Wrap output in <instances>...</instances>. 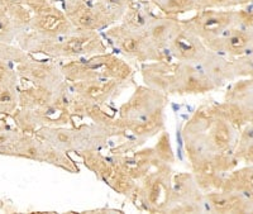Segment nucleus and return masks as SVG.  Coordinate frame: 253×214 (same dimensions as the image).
Segmentation results:
<instances>
[{"instance_id": "9b49d317", "label": "nucleus", "mask_w": 253, "mask_h": 214, "mask_svg": "<svg viewBox=\"0 0 253 214\" xmlns=\"http://www.w3.org/2000/svg\"><path fill=\"white\" fill-rule=\"evenodd\" d=\"M200 64H182L176 62L173 76L172 94L177 95H198L215 90Z\"/></svg>"}, {"instance_id": "5701e85b", "label": "nucleus", "mask_w": 253, "mask_h": 214, "mask_svg": "<svg viewBox=\"0 0 253 214\" xmlns=\"http://www.w3.org/2000/svg\"><path fill=\"white\" fill-rule=\"evenodd\" d=\"M36 136L40 137L42 141L47 142L48 145L62 150L65 152H75L76 139L75 128L69 126H60V127H44L36 132Z\"/></svg>"}, {"instance_id": "79ce46f5", "label": "nucleus", "mask_w": 253, "mask_h": 214, "mask_svg": "<svg viewBox=\"0 0 253 214\" xmlns=\"http://www.w3.org/2000/svg\"><path fill=\"white\" fill-rule=\"evenodd\" d=\"M22 4L33 13H38L52 5V0H22Z\"/></svg>"}, {"instance_id": "2f4dec72", "label": "nucleus", "mask_w": 253, "mask_h": 214, "mask_svg": "<svg viewBox=\"0 0 253 214\" xmlns=\"http://www.w3.org/2000/svg\"><path fill=\"white\" fill-rule=\"evenodd\" d=\"M227 101L253 109V80L239 81L227 95Z\"/></svg>"}, {"instance_id": "c9c22d12", "label": "nucleus", "mask_w": 253, "mask_h": 214, "mask_svg": "<svg viewBox=\"0 0 253 214\" xmlns=\"http://www.w3.org/2000/svg\"><path fill=\"white\" fill-rule=\"evenodd\" d=\"M31 57L29 53L20 48L19 46H14L13 43H6L0 41V60L10 62V64H20L24 60Z\"/></svg>"}, {"instance_id": "aec40b11", "label": "nucleus", "mask_w": 253, "mask_h": 214, "mask_svg": "<svg viewBox=\"0 0 253 214\" xmlns=\"http://www.w3.org/2000/svg\"><path fill=\"white\" fill-rule=\"evenodd\" d=\"M232 123L219 112L213 119L207 134V145L213 154H229L233 145V127Z\"/></svg>"}, {"instance_id": "473e14b6", "label": "nucleus", "mask_w": 253, "mask_h": 214, "mask_svg": "<svg viewBox=\"0 0 253 214\" xmlns=\"http://www.w3.org/2000/svg\"><path fill=\"white\" fill-rule=\"evenodd\" d=\"M4 9H5L8 17L12 20L15 32H17V37L28 31L32 14L31 10L26 5H23V4H12V5L6 6Z\"/></svg>"}, {"instance_id": "6ab92c4d", "label": "nucleus", "mask_w": 253, "mask_h": 214, "mask_svg": "<svg viewBox=\"0 0 253 214\" xmlns=\"http://www.w3.org/2000/svg\"><path fill=\"white\" fill-rule=\"evenodd\" d=\"M182 28L181 20L175 17L169 15H155L144 29V35L151 43L160 49L167 51V46L170 44L172 38L177 35V32Z\"/></svg>"}, {"instance_id": "c85d7f7f", "label": "nucleus", "mask_w": 253, "mask_h": 214, "mask_svg": "<svg viewBox=\"0 0 253 214\" xmlns=\"http://www.w3.org/2000/svg\"><path fill=\"white\" fill-rule=\"evenodd\" d=\"M43 143L44 142L38 136L22 132L17 145H15L14 156L41 162L42 161V152H43Z\"/></svg>"}, {"instance_id": "72a5a7b5", "label": "nucleus", "mask_w": 253, "mask_h": 214, "mask_svg": "<svg viewBox=\"0 0 253 214\" xmlns=\"http://www.w3.org/2000/svg\"><path fill=\"white\" fill-rule=\"evenodd\" d=\"M156 157L164 164H169V165H173L176 162L175 152H173L172 145H171L170 133L167 132L166 128L162 130L160 136H158L157 143L153 147Z\"/></svg>"}, {"instance_id": "6e6552de", "label": "nucleus", "mask_w": 253, "mask_h": 214, "mask_svg": "<svg viewBox=\"0 0 253 214\" xmlns=\"http://www.w3.org/2000/svg\"><path fill=\"white\" fill-rule=\"evenodd\" d=\"M15 70L20 79L29 81L33 86L56 90L66 81L61 70V64L52 61L28 57L23 62L15 65Z\"/></svg>"}, {"instance_id": "9d476101", "label": "nucleus", "mask_w": 253, "mask_h": 214, "mask_svg": "<svg viewBox=\"0 0 253 214\" xmlns=\"http://www.w3.org/2000/svg\"><path fill=\"white\" fill-rule=\"evenodd\" d=\"M29 29L33 31L36 35L47 38V40L65 37L78 31L72 26L66 13L63 12L62 9L57 8L55 4H52L41 12L33 13Z\"/></svg>"}, {"instance_id": "a19ab883", "label": "nucleus", "mask_w": 253, "mask_h": 214, "mask_svg": "<svg viewBox=\"0 0 253 214\" xmlns=\"http://www.w3.org/2000/svg\"><path fill=\"white\" fill-rule=\"evenodd\" d=\"M236 5H239L238 0H198V12L207 9L230 8Z\"/></svg>"}, {"instance_id": "4c0bfd02", "label": "nucleus", "mask_w": 253, "mask_h": 214, "mask_svg": "<svg viewBox=\"0 0 253 214\" xmlns=\"http://www.w3.org/2000/svg\"><path fill=\"white\" fill-rule=\"evenodd\" d=\"M13 65L0 60V87H19V75Z\"/></svg>"}, {"instance_id": "bb28decb", "label": "nucleus", "mask_w": 253, "mask_h": 214, "mask_svg": "<svg viewBox=\"0 0 253 214\" xmlns=\"http://www.w3.org/2000/svg\"><path fill=\"white\" fill-rule=\"evenodd\" d=\"M218 113V107H202L185 123L182 137L193 134H207L210 125Z\"/></svg>"}, {"instance_id": "7c9ffc66", "label": "nucleus", "mask_w": 253, "mask_h": 214, "mask_svg": "<svg viewBox=\"0 0 253 214\" xmlns=\"http://www.w3.org/2000/svg\"><path fill=\"white\" fill-rule=\"evenodd\" d=\"M151 3L169 17L198 10V0H151Z\"/></svg>"}, {"instance_id": "ea45409f", "label": "nucleus", "mask_w": 253, "mask_h": 214, "mask_svg": "<svg viewBox=\"0 0 253 214\" xmlns=\"http://www.w3.org/2000/svg\"><path fill=\"white\" fill-rule=\"evenodd\" d=\"M234 74L237 76H247L253 78V53L239 56L232 61Z\"/></svg>"}, {"instance_id": "f704fd0d", "label": "nucleus", "mask_w": 253, "mask_h": 214, "mask_svg": "<svg viewBox=\"0 0 253 214\" xmlns=\"http://www.w3.org/2000/svg\"><path fill=\"white\" fill-rule=\"evenodd\" d=\"M19 107V87H0V116H13Z\"/></svg>"}, {"instance_id": "f3484780", "label": "nucleus", "mask_w": 253, "mask_h": 214, "mask_svg": "<svg viewBox=\"0 0 253 214\" xmlns=\"http://www.w3.org/2000/svg\"><path fill=\"white\" fill-rule=\"evenodd\" d=\"M175 70L176 62L173 61H150L142 64L141 75L144 85L166 95H172Z\"/></svg>"}, {"instance_id": "e433bc0d", "label": "nucleus", "mask_w": 253, "mask_h": 214, "mask_svg": "<svg viewBox=\"0 0 253 214\" xmlns=\"http://www.w3.org/2000/svg\"><path fill=\"white\" fill-rule=\"evenodd\" d=\"M20 134L22 130L0 129V155L14 156L15 145Z\"/></svg>"}, {"instance_id": "58836bf2", "label": "nucleus", "mask_w": 253, "mask_h": 214, "mask_svg": "<svg viewBox=\"0 0 253 214\" xmlns=\"http://www.w3.org/2000/svg\"><path fill=\"white\" fill-rule=\"evenodd\" d=\"M17 40V32L12 20L6 14L5 9L0 6V41L6 43H13Z\"/></svg>"}, {"instance_id": "ddd939ff", "label": "nucleus", "mask_w": 253, "mask_h": 214, "mask_svg": "<svg viewBox=\"0 0 253 214\" xmlns=\"http://www.w3.org/2000/svg\"><path fill=\"white\" fill-rule=\"evenodd\" d=\"M62 10L78 31L101 32L109 28L104 18L92 5L91 0H61Z\"/></svg>"}, {"instance_id": "c03bdc74", "label": "nucleus", "mask_w": 253, "mask_h": 214, "mask_svg": "<svg viewBox=\"0 0 253 214\" xmlns=\"http://www.w3.org/2000/svg\"><path fill=\"white\" fill-rule=\"evenodd\" d=\"M247 29H250L251 32H252V35H253V18H252V20L250 22V24H248Z\"/></svg>"}, {"instance_id": "393cba45", "label": "nucleus", "mask_w": 253, "mask_h": 214, "mask_svg": "<svg viewBox=\"0 0 253 214\" xmlns=\"http://www.w3.org/2000/svg\"><path fill=\"white\" fill-rule=\"evenodd\" d=\"M123 122V121H122ZM166 118H165V113L158 114L155 118L150 119V121L142 122V123H124V129L126 132H129L135 139H138L143 143V141L152 137L157 136L166 128Z\"/></svg>"}, {"instance_id": "b1692460", "label": "nucleus", "mask_w": 253, "mask_h": 214, "mask_svg": "<svg viewBox=\"0 0 253 214\" xmlns=\"http://www.w3.org/2000/svg\"><path fill=\"white\" fill-rule=\"evenodd\" d=\"M56 90L32 86L19 90V108L26 109H42L53 105Z\"/></svg>"}, {"instance_id": "c756f323", "label": "nucleus", "mask_w": 253, "mask_h": 214, "mask_svg": "<svg viewBox=\"0 0 253 214\" xmlns=\"http://www.w3.org/2000/svg\"><path fill=\"white\" fill-rule=\"evenodd\" d=\"M41 162H46L49 165L56 166L61 170L67 171L70 174L80 172V169L76 165V162L67 155V152L48 145L47 142L43 143V152H42V161Z\"/></svg>"}, {"instance_id": "0eeeda50", "label": "nucleus", "mask_w": 253, "mask_h": 214, "mask_svg": "<svg viewBox=\"0 0 253 214\" xmlns=\"http://www.w3.org/2000/svg\"><path fill=\"white\" fill-rule=\"evenodd\" d=\"M210 211L205 193L193 174H177L172 177V190L165 213H203Z\"/></svg>"}, {"instance_id": "cd10ccee", "label": "nucleus", "mask_w": 253, "mask_h": 214, "mask_svg": "<svg viewBox=\"0 0 253 214\" xmlns=\"http://www.w3.org/2000/svg\"><path fill=\"white\" fill-rule=\"evenodd\" d=\"M133 1L134 0H91L92 5L109 27L122 20L126 10L132 5Z\"/></svg>"}, {"instance_id": "20e7f679", "label": "nucleus", "mask_w": 253, "mask_h": 214, "mask_svg": "<svg viewBox=\"0 0 253 214\" xmlns=\"http://www.w3.org/2000/svg\"><path fill=\"white\" fill-rule=\"evenodd\" d=\"M172 169L169 164L158 162L138 181L132 200L151 213H165L172 190Z\"/></svg>"}, {"instance_id": "39448f33", "label": "nucleus", "mask_w": 253, "mask_h": 214, "mask_svg": "<svg viewBox=\"0 0 253 214\" xmlns=\"http://www.w3.org/2000/svg\"><path fill=\"white\" fill-rule=\"evenodd\" d=\"M79 155L83 159L84 165L91 170L98 179L108 184L119 194L133 199L138 182L123 168L119 155L110 152L108 156H105L100 154V151L81 152Z\"/></svg>"}, {"instance_id": "4468645a", "label": "nucleus", "mask_w": 253, "mask_h": 214, "mask_svg": "<svg viewBox=\"0 0 253 214\" xmlns=\"http://www.w3.org/2000/svg\"><path fill=\"white\" fill-rule=\"evenodd\" d=\"M207 44L198 36L182 27L167 46V52L173 62L200 64L208 52Z\"/></svg>"}, {"instance_id": "412c9836", "label": "nucleus", "mask_w": 253, "mask_h": 214, "mask_svg": "<svg viewBox=\"0 0 253 214\" xmlns=\"http://www.w3.org/2000/svg\"><path fill=\"white\" fill-rule=\"evenodd\" d=\"M205 198L210 212L215 213H243L250 209V200L237 191H210Z\"/></svg>"}, {"instance_id": "37998d69", "label": "nucleus", "mask_w": 253, "mask_h": 214, "mask_svg": "<svg viewBox=\"0 0 253 214\" xmlns=\"http://www.w3.org/2000/svg\"><path fill=\"white\" fill-rule=\"evenodd\" d=\"M12 4H22V0H0V6L6 8V6L12 5Z\"/></svg>"}, {"instance_id": "f03ea898", "label": "nucleus", "mask_w": 253, "mask_h": 214, "mask_svg": "<svg viewBox=\"0 0 253 214\" xmlns=\"http://www.w3.org/2000/svg\"><path fill=\"white\" fill-rule=\"evenodd\" d=\"M253 17V13L234 12V10H220V9H207L199 10L194 17L181 20L185 29L193 32L207 43L209 41L220 37L228 31L236 27L247 28Z\"/></svg>"}, {"instance_id": "a878e982", "label": "nucleus", "mask_w": 253, "mask_h": 214, "mask_svg": "<svg viewBox=\"0 0 253 214\" xmlns=\"http://www.w3.org/2000/svg\"><path fill=\"white\" fill-rule=\"evenodd\" d=\"M155 17L152 9L144 3H137L133 1L132 5L126 9L122 18V24L126 28L137 31V32H144L146 27Z\"/></svg>"}, {"instance_id": "1a4fd4ad", "label": "nucleus", "mask_w": 253, "mask_h": 214, "mask_svg": "<svg viewBox=\"0 0 253 214\" xmlns=\"http://www.w3.org/2000/svg\"><path fill=\"white\" fill-rule=\"evenodd\" d=\"M13 118L19 130L26 133H36L44 127H60L70 126L72 123V117L61 112L55 105L42 109L19 108L13 114Z\"/></svg>"}, {"instance_id": "f8f14e48", "label": "nucleus", "mask_w": 253, "mask_h": 214, "mask_svg": "<svg viewBox=\"0 0 253 214\" xmlns=\"http://www.w3.org/2000/svg\"><path fill=\"white\" fill-rule=\"evenodd\" d=\"M71 85L81 101H84L85 104L96 105V107L107 105L109 101L122 93L124 87L128 86L126 83L108 80V79L79 81V83H71Z\"/></svg>"}, {"instance_id": "a211bd4d", "label": "nucleus", "mask_w": 253, "mask_h": 214, "mask_svg": "<svg viewBox=\"0 0 253 214\" xmlns=\"http://www.w3.org/2000/svg\"><path fill=\"white\" fill-rule=\"evenodd\" d=\"M114 136L117 134L112 129L96 123L79 126L75 127V152L81 154L90 151H101L107 146L108 141Z\"/></svg>"}, {"instance_id": "dca6fc26", "label": "nucleus", "mask_w": 253, "mask_h": 214, "mask_svg": "<svg viewBox=\"0 0 253 214\" xmlns=\"http://www.w3.org/2000/svg\"><path fill=\"white\" fill-rule=\"evenodd\" d=\"M87 61L95 73L98 74L99 79L117 80L129 84L134 78V69L130 66L129 62L114 53L105 52L95 55L87 57Z\"/></svg>"}, {"instance_id": "a18cd8bd", "label": "nucleus", "mask_w": 253, "mask_h": 214, "mask_svg": "<svg viewBox=\"0 0 253 214\" xmlns=\"http://www.w3.org/2000/svg\"><path fill=\"white\" fill-rule=\"evenodd\" d=\"M253 0H238L239 4H248V3H252Z\"/></svg>"}, {"instance_id": "423d86ee", "label": "nucleus", "mask_w": 253, "mask_h": 214, "mask_svg": "<svg viewBox=\"0 0 253 214\" xmlns=\"http://www.w3.org/2000/svg\"><path fill=\"white\" fill-rule=\"evenodd\" d=\"M166 105V94L147 85H138L130 98L119 108V118L124 123H142L165 113Z\"/></svg>"}, {"instance_id": "7ed1b4c3", "label": "nucleus", "mask_w": 253, "mask_h": 214, "mask_svg": "<svg viewBox=\"0 0 253 214\" xmlns=\"http://www.w3.org/2000/svg\"><path fill=\"white\" fill-rule=\"evenodd\" d=\"M103 37L124 57L141 64L150 61H172L167 51L153 46L143 32L132 31L122 23L103 31Z\"/></svg>"}, {"instance_id": "2eb2a0df", "label": "nucleus", "mask_w": 253, "mask_h": 214, "mask_svg": "<svg viewBox=\"0 0 253 214\" xmlns=\"http://www.w3.org/2000/svg\"><path fill=\"white\" fill-rule=\"evenodd\" d=\"M205 44L210 51H214L225 57L236 58L250 53L253 44V35L250 29L245 27H236Z\"/></svg>"}, {"instance_id": "4be33fe9", "label": "nucleus", "mask_w": 253, "mask_h": 214, "mask_svg": "<svg viewBox=\"0 0 253 214\" xmlns=\"http://www.w3.org/2000/svg\"><path fill=\"white\" fill-rule=\"evenodd\" d=\"M200 65L204 69L208 78L215 85V87L221 86L227 81L233 80L236 78L232 61L227 60L225 56L219 55L210 49H208L207 55L204 56Z\"/></svg>"}, {"instance_id": "f257e3e1", "label": "nucleus", "mask_w": 253, "mask_h": 214, "mask_svg": "<svg viewBox=\"0 0 253 214\" xmlns=\"http://www.w3.org/2000/svg\"><path fill=\"white\" fill-rule=\"evenodd\" d=\"M15 41L18 46L29 55L40 53L55 60L87 58L108 52L103 36L91 31H75L65 37L47 40L28 29L18 36Z\"/></svg>"}]
</instances>
